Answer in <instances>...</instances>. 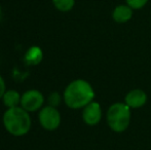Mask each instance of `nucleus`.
<instances>
[{
  "label": "nucleus",
  "instance_id": "obj_1",
  "mask_svg": "<svg viewBox=\"0 0 151 150\" xmlns=\"http://www.w3.org/2000/svg\"><path fill=\"white\" fill-rule=\"evenodd\" d=\"M95 98V90L88 81L76 79L70 82L64 90V102L71 109L84 108Z\"/></svg>",
  "mask_w": 151,
  "mask_h": 150
},
{
  "label": "nucleus",
  "instance_id": "obj_2",
  "mask_svg": "<svg viewBox=\"0 0 151 150\" xmlns=\"http://www.w3.org/2000/svg\"><path fill=\"white\" fill-rule=\"evenodd\" d=\"M31 117L29 112L22 107L8 108L3 114V124L10 135L21 137L28 134L31 128Z\"/></svg>",
  "mask_w": 151,
  "mask_h": 150
},
{
  "label": "nucleus",
  "instance_id": "obj_3",
  "mask_svg": "<svg viewBox=\"0 0 151 150\" xmlns=\"http://www.w3.org/2000/svg\"><path fill=\"white\" fill-rule=\"evenodd\" d=\"M131 108L125 103H114L107 111V123L115 133H122L131 122Z\"/></svg>",
  "mask_w": 151,
  "mask_h": 150
},
{
  "label": "nucleus",
  "instance_id": "obj_4",
  "mask_svg": "<svg viewBox=\"0 0 151 150\" xmlns=\"http://www.w3.org/2000/svg\"><path fill=\"white\" fill-rule=\"evenodd\" d=\"M41 126L46 131H55L60 126L61 114L56 107L46 106L42 108L38 115Z\"/></svg>",
  "mask_w": 151,
  "mask_h": 150
},
{
  "label": "nucleus",
  "instance_id": "obj_5",
  "mask_svg": "<svg viewBox=\"0 0 151 150\" xmlns=\"http://www.w3.org/2000/svg\"><path fill=\"white\" fill-rule=\"evenodd\" d=\"M44 97L39 90H27L21 97V107L27 110L28 112H35L39 110L43 105Z\"/></svg>",
  "mask_w": 151,
  "mask_h": 150
},
{
  "label": "nucleus",
  "instance_id": "obj_6",
  "mask_svg": "<svg viewBox=\"0 0 151 150\" xmlns=\"http://www.w3.org/2000/svg\"><path fill=\"white\" fill-rule=\"evenodd\" d=\"M102 118V108L98 102L91 101L83 108L82 119L88 126H96L100 122Z\"/></svg>",
  "mask_w": 151,
  "mask_h": 150
},
{
  "label": "nucleus",
  "instance_id": "obj_7",
  "mask_svg": "<svg viewBox=\"0 0 151 150\" xmlns=\"http://www.w3.org/2000/svg\"><path fill=\"white\" fill-rule=\"evenodd\" d=\"M146 102H147V95L144 90L139 88L129 90L124 98V103L131 109L141 108L146 104Z\"/></svg>",
  "mask_w": 151,
  "mask_h": 150
},
{
  "label": "nucleus",
  "instance_id": "obj_8",
  "mask_svg": "<svg viewBox=\"0 0 151 150\" xmlns=\"http://www.w3.org/2000/svg\"><path fill=\"white\" fill-rule=\"evenodd\" d=\"M133 11L134 9L129 7L127 3L125 4H119L114 7L112 11V19L117 24H124L133 18Z\"/></svg>",
  "mask_w": 151,
  "mask_h": 150
},
{
  "label": "nucleus",
  "instance_id": "obj_9",
  "mask_svg": "<svg viewBox=\"0 0 151 150\" xmlns=\"http://www.w3.org/2000/svg\"><path fill=\"white\" fill-rule=\"evenodd\" d=\"M42 58H43V54L41 48L38 46H32L27 50L25 55V61L29 65H38L42 61Z\"/></svg>",
  "mask_w": 151,
  "mask_h": 150
},
{
  "label": "nucleus",
  "instance_id": "obj_10",
  "mask_svg": "<svg viewBox=\"0 0 151 150\" xmlns=\"http://www.w3.org/2000/svg\"><path fill=\"white\" fill-rule=\"evenodd\" d=\"M21 95L19 94L17 90H6L4 93L2 100H3L4 106H6L7 108H12V107H17L21 103Z\"/></svg>",
  "mask_w": 151,
  "mask_h": 150
},
{
  "label": "nucleus",
  "instance_id": "obj_11",
  "mask_svg": "<svg viewBox=\"0 0 151 150\" xmlns=\"http://www.w3.org/2000/svg\"><path fill=\"white\" fill-rule=\"evenodd\" d=\"M55 7L63 12L70 11L75 5V0H52Z\"/></svg>",
  "mask_w": 151,
  "mask_h": 150
},
{
  "label": "nucleus",
  "instance_id": "obj_12",
  "mask_svg": "<svg viewBox=\"0 0 151 150\" xmlns=\"http://www.w3.org/2000/svg\"><path fill=\"white\" fill-rule=\"evenodd\" d=\"M148 1L149 0H125V3L134 10H138L143 8L148 3Z\"/></svg>",
  "mask_w": 151,
  "mask_h": 150
},
{
  "label": "nucleus",
  "instance_id": "obj_13",
  "mask_svg": "<svg viewBox=\"0 0 151 150\" xmlns=\"http://www.w3.org/2000/svg\"><path fill=\"white\" fill-rule=\"evenodd\" d=\"M48 103H50V106L52 107H57L60 105L61 103V96L59 93L57 92H54L52 93V94L50 95V97H48Z\"/></svg>",
  "mask_w": 151,
  "mask_h": 150
},
{
  "label": "nucleus",
  "instance_id": "obj_14",
  "mask_svg": "<svg viewBox=\"0 0 151 150\" xmlns=\"http://www.w3.org/2000/svg\"><path fill=\"white\" fill-rule=\"evenodd\" d=\"M5 92V82H4V79L2 78V76L0 75V99H2Z\"/></svg>",
  "mask_w": 151,
  "mask_h": 150
},
{
  "label": "nucleus",
  "instance_id": "obj_15",
  "mask_svg": "<svg viewBox=\"0 0 151 150\" xmlns=\"http://www.w3.org/2000/svg\"><path fill=\"white\" fill-rule=\"evenodd\" d=\"M0 14H1V6H0Z\"/></svg>",
  "mask_w": 151,
  "mask_h": 150
}]
</instances>
